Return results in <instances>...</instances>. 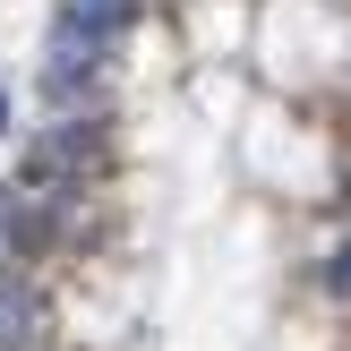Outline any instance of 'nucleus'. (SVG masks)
<instances>
[{"mask_svg":"<svg viewBox=\"0 0 351 351\" xmlns=\"http://www.w3.org/2000/svg\"><path fill=\"white\" fill-rule=\"evenodd\" d=\"M129 17H137V0H69V26H77L95 51H112L120 34H129Z\"/></svg>","mask_w":351,"mask_h":351,"instance_id":"1","label":"nucleus"},{"mask_svg":"<svg viewBox=\"0 0 351 351\" xmlns=\"http://www.w3.org/2000/svg\"><path fill=\"white\" fill-rule=\"evenodd\" d=\"M0 137H9V95H0Z\"/></svg>","mask_w":351,"mask_h":351,"instance_id":"4","label":"nucleus"},{"mask_svg":"<svg viewBox=\"0 0 351 351\" xmlns=\"http://www.w3.org/2000/svg\"><path fill=\"white\" fill-rule=\"evenodd\" d=\"M335 291H351V240H343V257H335Z\"/></svg>","mask_w":351,"mask_h":351,"instance_id":"3","label":"nucleus"},{"mask_svg":"<svg viewBox=\"0 0 351 351\" xmlns=\"http://www.w3.org/2000/svg\"><path fill=\"white\" fill-rule=\"evenodd\" d=\"M34 326H43V317H34V300H26L17 283H0V351H43Z\"/></svg>","mask_w":351,"mask_h":351,"instance_id":"2","label":"nucleus"}]
</instances>
